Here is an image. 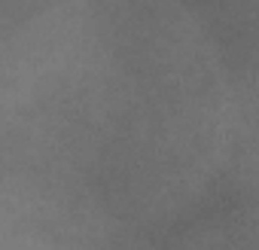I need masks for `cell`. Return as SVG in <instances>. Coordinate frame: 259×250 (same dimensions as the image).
Instances as JSON below:
<instances>
[{"label": "cell", "mask_w": 259, "mask_h": 250, "mask_svg": "<svg viewBox=\"0 0 259 250\" xmlns=\"http://www.w3.org/2000/svg\"><path fill=\"white\" fill-rule=\"evenodd\" d=\"M125 0L122 34L104 37V0H67L28 40L0 119V171L40 217L82 223L156 220L201 186L223 144L213 52L186 16Z\"/></svg>", "instance_id": "1"}]
</instances>
